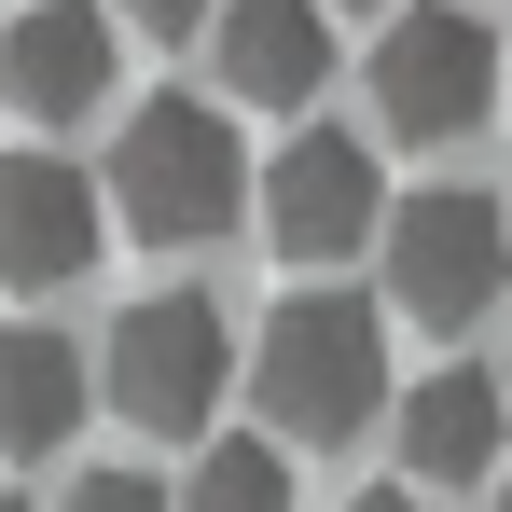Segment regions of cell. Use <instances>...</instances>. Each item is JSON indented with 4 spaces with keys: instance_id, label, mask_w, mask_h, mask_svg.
Returning <instances> with one entry per match:
<instances>
[{
    "instance_id": "cell-1",
    "label": "cell",
    "mask_w": 512,
    "mask_h": 512,
    "mask_svg": "<svg viewBox=\"0 0 512 512\" xmlns=\"http://www.w3.org/2000/svg\"><path fill=\"white\" fill-rule=\"evenodd\" d=\"M97 194H111V222H125L139 250H208V236H236V208H250V153H236V125H222L208 97H153V111H125Z\"/></svg>"
},
{
    "instance_id": "cell-2",
    "label": "cell",
    "mask_w": 512,
    "mask_h": 512,
    "mask_svg": "<svg viewBox=\"0 0 512 512\" xmlns=\"http://www.w3.org/2000/svg\"><path fill=\"white\" fill-rule=\"evenodd\" d=\"M250 402L291 443H346V429L388 416V319L360 291H291L250 346Z\"/></svg>"
},
{
    "instance_id": "cell-3",
    "label": "cell",
    "mask_w": 512,
    "mask_h": 512,
    "mask_svg": "<svg viewBox=\"0 0 512 512\" xmlns=\"http://www.w3.org/2000/svg\"><path fill=\"white\" fill-rule=\"evenodd\" d=\"M97 388H111V416L125 429H208L222 416V388H236V333H222V305L208 291H139L125 319H111V360H97Z\"/></svg>"
},
{
    "instance_id": "cell-4",
    "label": "cell",
    "mask_w": 512,
    "mask_h": 512,
    "mask_svg": "<svg viewBox=\"0 0 512 512\" xmlns=\"http://www.w3.org/2000/svg\"><path fill=\"white\" fill-rule=\"evenodd\" d=\"M499 277H512V208H499V194L429 180V194L388 208V291H402V319L471 333V319L499 305Z\"/></svg>"
},
{
    "instance_id": "cell-5",
    "label": "cell",
    "mask_w": 512,
    "mask_h": 512,
    "mask_svg": "<svg viewBox=\"0 0 512 512\" xmlns=\"http://www.w3.org/2000/svg\"><path fill=\"white\" fill-rule=\"evenodd\" d=\"M374 125L388 139H471L485 125V84H499V28L457 14V0H402L374 28Z\"/></svg>"
},
{
    "instance_id": "cell-6",
    "label": "cell",
    "mask_w": 512,
    "mask_h": 512,
    "mask_svg": "<svg viewBox=\"0 0 512 512\" xmlns=\"http://www.w3.org/2000/svg\"><path fill=\"white\" fill-rule=\"evenodd\" d=\"M250 194H263V236H277V263H346L360 236H388L374 139H346V125H305V139H291V153H277Z\"/></svg>"
},
{
    "instance_id": "cell-7",
    "label": "cell",
    "mask_w": 512,
    "mask_h": 512,
    "mask_svg": "<svg viewBox=\"0 0 512 512\" xmlns=\"http://www.w3.org/2000/svg\"><path fill=\"white\" fill-rule=\"evenodd\" d=\"M111 236V208H97V180L70 153H0V277L14 291H70Z\"/></svg>"
},
{
    "instance_id": "cell-8",
    "label": "cell",
    "mask_w": 512,
    "mask_h": 512,
    "mask_svg": "<svg viewBox=\"0 0 512 512\" xmlns=\"http://www.w3.org/2000/svg\"><path fill=\"white\" fill-rule=\"evenodd\" d=\"M0 97L42 111V125H84L97 97H111V14L97 0H28L0 28Z\"/></svg>"
},
{
    "instance_id": "cell-9",
    "label": "cell",
    "mask_w": 512,
    "mask_h": 512,
    "mask_svg": "<svg viewBox=\"0 0 512 512\" xmlns=\"http://www.w3.org/2000/svg\"><path fill=\"white\" fill-rule=\"evenodd\" d=\"M222 84L263 97V111H305V97L333 84V14L319 0H222Z\"/></svg>"
},
{
    "instance_id": "cell-10",
    "label": "cell",
    "mask_w": 512,
    "mask_h": 512,
    "mask_svg": "<svg viewBox=\"0 0 512 512\" xmlns=\"http://www.w3.org/2000/svg\"><path fill=\"white\" fill-rule=\"evenodd\" d=\"M499 374H471V360H443V374H416L402 388V471L416 485H485L499 471Z\"/></svg>"
},
{
    "instance_id": "cell-11",
    "label": "cell",
    "mask_w": 512,
    "mask_h": 512,
    "mask_svg": "<svg viewBox=\"0 0 512 512\" xmlns=\"http://www.w3.org/2000/svg\"><path fill=\"white\" fill-rule=\"evenodd\" d=\"M84 346L70 333H42V319H14V333H0V443H14V457H56V443H70V429H84Z\"/></svg>"
},
{
    "instance_id": "cell-12",
    "label": "cell",
    "mask_w": 512,
    "mask_h": 512,
    "mask_svg": "<svg viewBox=\"0 0 512 512\" xmlns=\"http://www.w3.org/2000/svg\"><path fill=\"white\" fill-rule=\"evenodd\" d=\"M180 512H291V443H263V429H222V443L194 457Z\"/></svg>"
},
{
    "instance_id": "cell-13",
    "label": "cell",
    "mask_w": 512,
    "mask_h": 512,
    "mask_svg": "<svg viewBox=\"0 0 512 512\" xmlns=\"http://www.w3.org/2000/svg\"><path fill=\"white\" fill-rule=\"evenodd\" d=\"M70 512H180V499L153 485V471H84V485H70Z\"/></svg>"
},
{
    "instance_id": "cell-14",
    "label": "cell",
    "mask_w": 512,
    "mask_h": 512,
    "mask_svg": "<svg viewBox=\"0 0 512 512\" xmlns=\"http://www.w3.org/2000/svg\"><path fill=\"white\" fill-rule=\"evenodd\" d=\"M125 28H153V42H180V28H222V0H111Z\"/></svg>"
},
{
    "instance_id": "cell-15",
    "label": "cell",
    "mask_w": 512,
    "mask_h": 512,
    "mask_svg": "<svg viewBox=\"0 0 512 512\" xmlns=\"http://www.w3.org/2000/svg\"><path fill=\"white\" fill-rule=\"evenodd\" d=\"M346 512H416V499H402V485H360V499H346Z\"/></svg>"
},
{
    "instance_id": "cell-16",
    "label": "cell",
    "mask_w": 512,
    "mask_h": 512,
    "mask_svg": "<svg viewBox=\"0 0 512 512\" xmlns=\"http://www.w3.org/2000/svg\"><path fill=\"white\" fill-rule=\"evenodd\" d=\"M319 14H402V0H319Z\"/></svg>"
},
{
    "instance_id": "cell-17",
    "label": "cell",
    "mask_w": 512,
    "mask_h": 512,
    "mask_svg": "<svg viewBox=\"0 0 512 512\" xmlns=\"http://www.w3.org/2000/svg\"><path fill=\"white\" fill-rule=\"evenodd\" d=\"M0 512H28V499H14V485H0Z\"/></svg>"
},
{
    "instance_id": "cell-18",
    "label": "cell",
    "mask_w": 512,
    "mask_h": 512,
    "mask_svg": "<svg viewBox=\"0 0 512 512\" xmlns=\"http://www.w3.org/2000/svg\"><path fill=\"white\" fill-rule=\"evenodd\" d=\"M499 512H512V485H499Z\"/></svg>"
}]
</instances>
